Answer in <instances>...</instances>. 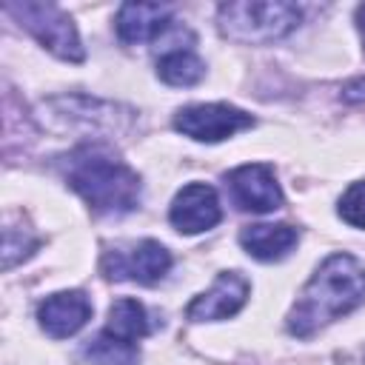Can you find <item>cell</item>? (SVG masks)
<instances>
[{
	"mask_svg": "<svg viewBox=\"0 0 365 365\" xmlns=\"http://www.w3.org/2000/svg\"><path fill=\"white\" fill-rule=\"evenodd\" d=\"M254 125V117L228 103L185 106L174 114V128L197 143H220Z\"/></svg>",
	"mask_w": 365,
	"mask_h": 365,
	"instance_id": "cell-5",
	"label": "cell"
},
{
	"mask_svg": "<svg viewBox=\"0 0 365 365\" xmlns=\"http://www.w3.org/2000/svg\"><path fill=\"white\" fill-rule=\"evenodd\" d=\"M171 9L160 3H123L117 11V37L125 46L157 40L171 26Z\"/></svg>",
	"mask_w": 365,
	"mask_h": 365,
	"instance_id": "cell-11",
	"label": "cell"
},
{
	"mask_svg": "<svg viewBox=\"0 0 365 365\" xmlns=\"http://www.w3.org/2000/svg\"><path fill=\"white\" fill-rule=\"evenodd\" d=\"M29 34L37 37L54 57L68 63H83L86 51L80 46V34L71 23V17L57 3H40V0H23V3H6L3 6Z\"/></svg>",
	"mask_w": 365,
	"mask_h": 365,
	"instance_id": "cell-4",
	"label": "cell"
},
{
	"mask_svg": "<svg viewBox=\"0 0 365 365\" xmlns=\"http://www.w3.org/2000/svg\"><path fill=\"white\" fill-rule=\"evenodd\" d=\"M225 188L240 211L268 214L282 205V188L268 163H245L225 174Z\"/></svg>",
	"mask_w": 365,
	"mask_h": 365,
	"instance_id": "cell-7",
	"label": "cell"
},
{
	"mask_svg": "<svg viewBox=\"0 0 365 365\" xmlns=\"http://www.w3.org/2000/svg\"><path fill=\"white\" fill-rule=\"evenodd\" d=\"M299 17V9L282 0H237L217 9V26L234 43H274L291 34Z\"/></svg>",
	"mask_w": 365,
	"mask_h": 365,
	"instance_id": "cell-3",
	"label": "cell"
},
{
	"mask_svg": "<svg viewBox=\"0 0 365 365\" xmlns=\"http://www.w3.org/2000/svg\"><path fill=\"white\" fill-rule=\"evenodd\" d=\"M103 331H108V334H114V336H120V339H125V342L143 339V336L151 331L145 305H143L140 299H134V297H120V299L108 308V322H106Z\"/></svg>",
	"mask_w": 365,
	"mask_h": 365,
	"instance_id": "cell-13",
	"label": "cell"
},
{
	"mask_svg": "<svg viewBox=\"0 0 365 365\" xmlns=\"http://www.w3.org/2000/svg\"><path fill=\"white\" fill-rule=\"evenodd\" d=\"M88 319H91V302L83 291H57L37 305V322L54 339H66L77 334Z\"/></svg>",
	"mask_w": 365,
	"mask_h": 365,
	"instance_id": "cell-10",
	"label": "cell"
},
{
	"mask_svg": "<svg viewBox=\"0 0 365 365\" xmlns=\"http://www.w3.org/2000/svg\"><path fill=\"white\" fill-rule=\"evenodd\" d=\"M80 356L91 365H137L140 351L134 342H125L108 331H100L94 339H88L80 351Z\"/></svg>",
	"mask_w": 365,
	"mask_h": 365,
	"instance_id": "cell-15",
	"label": "cell"
},
{
	"mask_svg": "<svg viewBox=\"0 0 365 365\" xmlns=\"http://www.w3.org/2000/svg\"><path fill=\"white\" fill-rule=\"evenodd\" d=\"M68 185L88 202L94 214L120 217L140 205V177L128 168L108 145L86 143L68 154L66 165Z\"/></svg>",
	"mask_w": 365,
	"mask_h": 365,
	"instance_id": "cell-2",
	"label": "cell"
},
{
	"mask_svg": "<svg viewBox=\"0 0 365 365\" xmlns=\"http://www.w3.org/2000/svg\"><path fill=\"white\" fill-rule=\"evenodd\" d=\"M356 26H359V31H362V40H365V3L356 9Z\"/></svg>",
	"mask_w": 365,
	"mask_h": 365,
	"instance_id": "cell-19",
	"label": "cell"
},
{
	"mask_svg": "<svg viewBox=\"0 0 365 365\" xmlns=\"http://www.w3.org/2000/svg\"><path fill=\"white\" fill-rule=\"evenodd\" d=\"M248 291H251V285H248V279H245L242 274H237V271H222L205 294H200V297H194V299L188 302L185 317H188L191 322L228 319V317H234V314L245 305Z\"/></svg>",
	"mask_w": 365,
	"mask_h": 365,
	"instance_id": "cell-9",
	"label": "cell"
},
{
	"mask_svg": "<svg viewBox=\"0 0 365 365\" xmlns=\"http://www.w3.org/2000/svg\"><path fill=\"white\" fill-rule=\"evenodd\" d=\"M299 234L294 225L288 222H257V225H245L240 231V245L262 262H274L291 254V248L297 245Z\"/></svg>",
	"mask_w": 365,
	"mask_h": 365,
	"instance_id": "cell-12",
	"label": "cell"
},
{
	"mask_svg": "<svg viewBox=\"0 0 365 365\" xmlns=\"http://www.w3.org/2000/svg\"><path fill=\"white\" fill-rule=\"evenodd\" d=\"M365 302V265L351 254H331L305 282L285 325L294 336L305 339L328 322L351 314Z\"/></svg>",
	"mask_w": 365,
	"mask_h": 365,
	"instance_id": "cell-1",
	"label": "cell"
},
{
	"mask_svg": "<svg viewBox=\"0 0 365 365\" xmlns=\"http://www.w3.org/2000/svg\"><path fill=\"white\" fill-rule=\"evenodd\" d=\"M168 220L180 234H200L222 220L217 191L208 182H188L177 191L168 208Z\"/></svg>",
	"mask_w": 365,
	"mask_h": 365,
	"instance_id": "cell-8",
	"label": "cell"
},
{
	"mask_svg": "<svg viewBox=\"0 0 365 365\" xmlns=\"http://www.w3.org/2000/svg\"><path fill=\"white\" fill-rule=\"evenodd\" d=\"M339 217L354 225V228H365V180L351 182L345 188V194L339 197Z\"/></svg>",
	"mask_w": 365,
	"mask_h": 365,
	"instance_id": "cell-16",
	"label": "cell"
},
{
	"mask_svg": "<svg viewBox=\"0 0 365 365\" xmlns=\"http://www.w3.org/2000/svg\"><path fill=\"white\" fill-rule=\"evenodd\" d=\"M171 268V254L157 240H140L128 248H111L103 254V274L108 279H131L154 285Z\"/></svg>",
	"mask_w": 365,
	"mask_h": 365,
	"instance_id": "cell-6",
	"label": "cell"
},
{
	"mask_svg": "<svg viewBox=\"0 0 365 365\" xmlns=\"http://www.w3.org/2000/svg\"><path fill=\"white\" fill-rule=\"evenodd\" d=\"M202 74H205V63L191 51V46L168 48L157 60V77L168 86H194L202 80Z\"/></svg>",
	"mask_w": 365,
	"mask_h": 365,
	"instance_id": "cell-14",
	"label": "cell"
},
{
	"mask_svg": "<svg viewBox=\"0 0 365 365\" xmlns=\"http://www.w3.org/2000/svg\"><path fill=\"white\" fill-rule=\"evenodd\" d=\"M37 245H40L37 237H29V234L20 237V231L9 225V228H6V237H3V268L9 271V268H14L20 259L31 257V251H34Z\"/></svg>",
	"mask_w": 365,
	"mask_h": 365,
	"instance_id": "cell-17",
	"label": "cell"
},
{
	"mask_svg": "<svg viewBox=\"0 0 365 365\" xmlns=\"http://www.w3.org/2000/svg\"><path fill=\"white\" fill-rule=\"evenodd\" d=\"M342 100H345V103H362V100H365V77L348 83V86L342 88Z\"/></svg>",
	"mask_w": 365,
	"mask_h": 365,
	"instance_id": "cell-18",
	"label": "cell"
}]
</instances>
